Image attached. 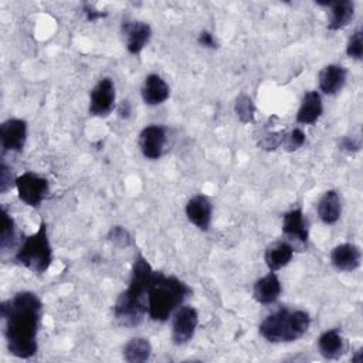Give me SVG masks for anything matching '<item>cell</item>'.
Segmentation results:
<instances>
[{"label": "cell", "instance_id": "26", "mask_svg": "<svg viewBox=\"0 0 363 363\" xmlns=\"http://www.w3.org/2000/svg\"><path fill=\"white\" fill-rule=\"evenodd\" d=\"M305 140H306V136H305L303 130L299 129V128H295V129H292V130L288 132V133L285 132L281 146H282V149H284L285 152H295V150H298L301 146H303Z\"/></svg>", "mask_w": 363, "mask_h": 363}, {"label": "cell", "instance_id": "8", "mask_svg": "<svg viewBox=\"0 0 363 363\" xmlns=\"http://www.w3.org/2000/svg\"><path fill=\"white\" fill-rule=\"evenodd\" d=\"M27 139V123L23 119H7L0 126L1 152H21Z\"/></svg>", "mask_w": 363, "mask_h": 363}, {"label": "cell", "instance_id": "25", "mask_svg": "<svg viewBox=\"0 0 363 363\" xmlns=\"http://www.w3.org/2000/svg\"><path fill=\"white\" fill-rule=\"evenodd\" d=\"M234 112L242 123H252L255 118V105L247 94H240L234 104Z\"/></svg>", "mask_w": 363, "mask_h": 363}, {"label": "cell", "instance_id": "22", "mask_svg": "<svg viewBox=\"0 0 363 363\" xmlns=\"http://www.w3.org/2000/svg\"><path fill=\"white\" fill-rule=\"evenodd\" d=\"M318 216L325 224H335L342 213L340 197L336 190H328L318 203Z\"/></svg>", "mask_w": 363, "mask_h": 363}, {"label": "cell", "instance_id": "24", "mask_svg": "<svg viewBox=\"0 0 363 363\" xmlns=\"http://www.w3.org/2000/svg\"><path fill=\"white\" fill-rule=\"evenodd\" d=\"M16 244V224L6 207H1V231H0V250L9 251Z\"/></svg>", "mask_w": 363, "mask_h": 363}, {"label": "cell", "instance_id": "2", "mask_svg": "<svg viewBox=\"0 0 363 363\" xmlns=\"http://www.w3.org/2000/svg\"><path fill=\"white\" fill-rule=\"evenodd\" d=\"M156 271L147 259L138 252L132 267L128 289H125L113 305V318L121 326H138L147 312V292Z\"/></svg>", "mask_w": 363, "mask_h": 363}, {"label": "cell", "instance_id": "4", "mask_svg": "<svg viewBox=\"0 0 363 363\" xmlns=\"http://www.w3.org/2000/svg\"><path fill=\"white\" fill-rule=\"evenodd\" d=\"M311 326V318L305 311L278 309L268 315L259 325L261 336L271 343L294 342L302 337Z\"/></svg>", "mask_w": 363, "mask_h": 363}, {"label": "cell", "instance_id": "5", "mask_svg": "<svg viewBox=\"0 0 363 363\" xmlns=\"http://www.w3.org/2000/svg\"><path fill=\"white\" fill-rule=\"evenodd\" d=\"M14 259L17 264L35 274H43L50 268L52 262V248L44 221H41L38 230L34 234L24 238L23 244L14 255Z\"/></svg>", "mask_w": 363, "mask_h": 363}, {"label": "cell", "instance_id": "18", "mask_svg": "<svg viewBox=\"0 0 363 363\" xmlns=\"http://www.w3.org/2000/svg\"><path fill=\"white\" fill-rule=\"evenodd\" d=\"M281 291H282L281 282L275 275V272L271 271L268 275L257 279V282L254 284L252 295L257 302L262 305H269L279 298Z\"/></svg>", "mask_w": 363, "mask_h": 363}, {"label": "cell", "instance_id": "31", "mask_svg": "<svg viewBox=\"0 0 363 363\" xmlns=\"http://www.w3.org/2000/svg\"><path fill=\"white\" fill-rule=\"evenodd\" d=\"M339 147L345 152H349V153H353V152H357L360 150L362 147V142L360 139H356V138H350V136H345L340 139L339 142Z\"/></svg>", "mask_w": 363, "mask_h": 363}, {"label": "cell", "instance_id": "21", "mask_svg": "<svg viewBox=\"0 0 363 363\" xmlns=\"http://www.w3.org/2000/svg\"><path fill=\"white\" fill-rule=\"evenodd\" d=\"M319 353L325 359H337L345 353V340L337 329L325 330L318 339Z\"/></svg>", "mask_w": 363, "mask_h": 363}, {"label": "cell", "instance_id": "19", "mask_svg": "<svg viewBox=\"0 0 363 363\" xmlns=\"http://www.w3.org/2000/svg\"><path fill=\"white\" fill-rule=\"evenodd\" d=\"M323 112L322 98L318 91H308L301 102V106L296 113V122L302 125L315 123Z\"/></svg>", "mask_w": 363, "mask_h": 363}, {"label": "cell", "instance_id": "28", "mask_svg": "<svg viewBox=\"0 0 363 363\" xmlns=\"http://www.w3.org/2000/svg\"><path fill=\"white\" fill-rule=\"evenodd\" d=\"M284 135H285V130L267 132V133L262 135L261 139L258 140L259 149H264V150H275L277 147L281 146L282 139H284Z\"/></svg>", "mask_w": 363, "mask_h": 363}, {"label": "cell", "instance_id": "17", "mask_svg": "<svg viewBox=\"0 0 363 363\" xmlns=\"http://www.w3.org/2000/svg\"><path fill=\"white\" fill-rule=\"evenodd\" d=\"M347 71L345 67L337 64H329L319 72V88L326 95H335L339 92L346 82Z\"/></svg>", "mask_w": 363, "mask_h": 363}, {"label": "cell", "instance_id": "14", "mask_svg": "<svg viewBox=\"0 0 363 363\" xmlns=\"http://www.w3.org/2000/svg\"><path fill=\"white\" fill-rule=\"evenodd\" d=\"M362 252L356 244L343 242L330 252V262L339 271H354L360 265Z\"/></svg>", "mask_w": 363, "mask_h": 363}, {"label": "cell", "instance_id": "33", "mask_svg": "<svg viewBox=\"0 0 363 363\" xmlns=\"http://www.w3.org/2000/svg\"><path fill=\"white\" fill-rule=\"evenodd\" d=\"M197 41H199V44L201 45V47H204V48H217L218 45H217V41H216V38H214V35L210 33V31H201L200 34H199V38H197Z\"/></svg>", "mask_w": 363, "mask_h": 363}, {"label": "cell", "instance_id": "10", "mask_svg": "<svg viewBox=\"0 0 363 363\" xmlns=\"http://www.w3.org/2000/svg\"><path fill=\"white\" fill-rule=\"evenodd\" d=\"M282 233L288 238L294 250L296 247L303 248L308 244V225L303 218V213L301 208H294L284 214L282 217Z\"/></svg>", "mask_w": 363, "mask_h": 363}, {"label": "cell", "instance_id": "6", "mask_svg": "<svg viewBox=\"0 0 363 363\" xmlns=\"http://www.w3.org/2000/svg\"><path fill=\"white\" fill-rule=\"evenodd\" d=\"M16 189L18 199L30 207L40 206L50 191L47 179L33 172H26L16 177Z\"/></svg>", "mask_w": 363, "mask_h": 363}, {"label": "cell", "instance_id": "34", "mask_svg": "<svg viewBox=\"0 0 363 363\" xmlns=\"http://www.w3.org/2000/svg\"><path fill=\"white\" fill-rule=\"evenodd\" d=\"M130 112H132V108H130L129 101H122V102L119 104V106H118V113H119V116L126 119V118H129Z\"/></svg>", "mask_w": 363, "mask_h": 363}, {"label": "cell", "instance_id": "35", "mask_svg": "<svg viewBox=\"0 0 363 363\" xmlns=\"http://www.w3.org/2000/svg\"><path fill=\"white\" fill-rule=\"evenodd\" d=\"M352 362L353 363H362L363 362V349H359L356 352V354L352 357Z\"/></svg>", "mask_w": 363, "mask_h": 363}, {"label": "cell", "instance_id": "30", "mask_svg": "<svg viewBox=\"0 0 363 363\" xmlns=\"http://www.w3.org/2000/svg\"><path fill=\"white\" fill-rule=\"evenodd\" d=\"M13 186H16V179L11 173V169L4 162H1V164H0V193H6Z\"/></svg>", "mask_w": 363, "mask_h": 363}, {"label": "cell", "instance_id": "32", "mask_svg": "<svg viewBox=\"0 0 363 363\" xmlns=\"http://www.w3.org/2000/svg\"><path fill=\"white\" fill-rule=\"evenodd\" d=\"M82 10H84V14L86 17L88 21H95V20H99V18H104L106 16L105 11H101L98 9H95L94 4H89V3H85L82 6Z\"/></svg>", "mask_w": 363, "mask_h": 363}, {"label": "cell", "instance_id": "13", "mask_svg": "<svg viewBox=\"0 0 363 363\" xmlns=\"http://www.w3.org/2000/svg\"><path fill=\"white\" fill-rule=\"evenodd\" d=\"M213 204L207 196L197 194L191 197L186 204V216L191 224L200 230H208L211 223Z\"/></svg>", "mask_w": 363, "mask_h": 363}, {"label": "cell", "instance_id": "11", "mask_svg": "<svg viewBox=\"0 0 363 363\" xmlns=\"http://www.w3.org/2000/svg\"><path fill=\"white\" fill-rule=\"evenodd\" d=\"M166 142V129L160 125H149L139 133V147L142 155L150 160H156L163 155Z\"/></svg>", "mask_w": 363, "mask_h": 363}, {"label": "cell", "instance_id": "23", "mask_svg": "<svg viewBox=\"0 0 363 363\" xmlns=\"http://www.w3.org/2000/svg\"><path fill=\"white\" fill-rule=\"evenodd\" d=\"M152 345L145 337H132L123 346V359L129 363H142L150 357Z\"/></svg>", "mask_w": 363, "mask_h": 363}, {"label": "cell", "instance_id": "15", "mask_svg": "<svg viewBox=\"0 0 363 363\" xmlns=\"http://www.w3.org/2000/svg\"><path fill=\"white\" fill-rule=\"evenodd\" d=\"M319 6L330 9V17L328 23V30L336 31L349 26L354 16V4L350 0L342 1H316Z\"/></svg>", "mask_w": 363, "mask_h": 363}, {"label": "cell", "instance_id": "3", "mask_svg": "<svg viewBox=\"0 0 363 363\" xmlns=\"http://www.w3.org/2000/svg\"><path fill=\"white\" fill-rule=\"evenodd\" d=\"M191 294V288L176 277L157 272L147 292V315L152 320L164 322Z\"/></svg>", "mask_w": 363, "mask_h": 363}, {"label": "cell", "instance_id": "7", "mask_svg": "<svg viewBox=\"0 0 363 363\" xmlns=\"http://www.w3.org/2000/svg\"><path fill=\"white\" fill-rule=\"evenodd\" d=\"M115 85L108 77L99 79L91 91L89 113L92 116H108L115 106Z\"/></svg>", "mask_w": 363, "mask_h": 363}, {"label": "cell", "instance_id": "27", "mask_svg": "<svg viewBox=\"0 0 363 363\" xmlns=\"http://www.w3.org/2000/svg\"><path fill=\"white\" fill-rule=\"evenodd\" d=\"M346 54L350 58L362 60L363 57V33L360 28H357L349 38L346 44Z\"/></svg>", "mask_w": 363, "mask_h": 363}, {"label": "cell", "instance_id": "9", "mask_svg": "<svg viewBox=\"0 0 363 363\" xmlns=\"http://www.w3.org/2000/svg\"><path fill=\"white\" fill-rule=\"evenodd\" d=\"M199 313L193 306H182L173 316L172 339L176 345L187 343L197 328Z\"/></svg>", "mask_w": 363, "mask_h": 363}, {"label": "cell", "instance_id": "20", "mask_svg": "<svg viewBox=\"0 0 363 363\" xmlns=\"http://www.w3.org/2000/svg\"><path fill=\"white\" fill-rule=\"evenodd\" d=\"M294 247L286 241H275L269 244L265 250V264L269 271L275 272L288 265L294 257Z\"/></svg>", "mask_w": 363, "mask_h": 363}, {"label": "cell", "instance_id": "29", "mask_svg": "<svg viewBox=\"0 0 363 363\" xmlns=\"http://www.w3.org/2000/svg\"><path fill=\"white\" fill-rule=\"evenodd\" d=\"M108 240L111 242H113L118 247H129L132 244V237L128 233V230H125L121 225H115L109 230L108 233Z\"/></svg>", "mask_w": 363, "mask_h": 363}, {"label": "cell", "instance_id": "1", "mask_svg": "<svg viewBox=\"0 0 363 363\" xmlns=\"http://www.w3.org/2000/svg\"><path fill=\"white\" fill-rule=\"evenodd\" d=\"M41 312L40 298L30 291L17 292L13 298L1 302L0 315L4 320V336L7 349L13 356L28 359L35 354Z\"/></svg>", "mask_w": 363, "mask_h": 363}, {"label": "cell", "instance_id": "12", "mask_svg": "<svg viewBox=\"0 0 363 363\" xmlns=\"http://www.w3.org/2000/svg\"><path fill=\"white\" fill-rule=\"evenodd\" d=\"M122 33L126 38V48L130 54H139L149 43L152 28L143 21H123Z\"/></svg>", "mask_w": 363, "mask_h": 363}, {"label": "cell", "instance_id": "16", "mask_svg": "<svg viewBox=\"0 0 363 363\" xmlns=\"http://www.w3.org/2000/svg\"><path fill=\"white\" fill-rule=\"evenodd\" d=\"M170 88L167 82L157 74H149L142 86V98L146 105H159L167 101Z\"/></svg>", "mask_w": 363, "mask_h": 363}]
</instances>
